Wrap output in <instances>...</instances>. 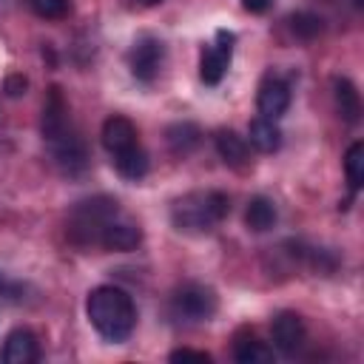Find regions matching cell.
<instances>
[{
    "label": "cell",
    "instance_id": "cell-13",
    "mask_svg": "<svg viewBox=\"0 0 364 364\" xmlns=\"http://www.w3.org/2000/svg\"><path fill=\"white\" fill-rule=\"evenodd\" d=\"M142 242V230L139 225H131V222H119V219H111L100 236V247L105 250H114V253H128V250H136Z\"/></svg>",
    "mask_w": 364,
    "mask_h": 364
},
{
    "label": "cell",
    "instance_id": "cell-24",
    "mask_svg": "<svg viewBox=\"0 0 364 364\" xmlns=\"http://www.w3.org/2000/svg\"><path fill=\"white\" fill-rule=\"evenodd\" d=\"M26 88H28V80H26L23 74H11V77L6 80V85H3V91H6L9 97H20V94H26Z\"/></svg>",
    "mask_w": 364,
    "mask_h": 364
},
{
    "label": "cell",
    "instance_id": "cell-5",
    "mask_svg": "<svg viewBox=\"0 0 364 364\" xmlns=\"http://www.w3.org/2000/svg\"><path fill=\"white\" fill-rule=\"evenodd\" d=\"M216 307H219L216 293L208 284H199V282H188V284L176 287L173 296H171V316L176 321H185V324L210 321Z\"/></svg>",
    "mask_w": 364,
    "mask_h": 364
},
{
    "label": "cell",
    "instance_id": "cell-6",
    "mask_svg": "<svg viewBox=\"0 0 364 364\" xmlns=\"http://www.w3.org/2000/svg\"><path fill=\"white\" fill-rule=\"evenodd\" d=\"M165 65V43L145 34L128 51V68L139 82H154Z\"/></svg>",
    "mask_w": 364,
    "mask_h": 364
},
{
    "label": "cell",
    "instance_id": "cell-12",
    "mask_svg": "<svg viewBox=\"0 0 364 364\" xmlns=\"http://www.w3.org/2000/svg\"><path fill=\"white\" fill-rule=\"evenodd\" d=\"M213 139H216V151H219V156L225 159L228 168L245 171V168L250 165V145H247V139L239 136L233 128H219Z\"/></svg>",
    "mask_w": 364,
    "mask_h": 364
},
{
    "label": "cell",
    "instance_id": "cell-11",
    "mask_svg": "<svg viewBox=\"0 0 364 364\" xmlns=\"http://www.w3.org/2000/svg\"><path fill=\"white\" fill-rule=\"evenodd\" d=\"M100 136H102V148H105L111 156H117V154H122V151L139 145L136 125H134L128 117H119V114H114V117H108V119L102 122V134H100Z\"/></svg>",
    "mask_w": 364,
    "mask_h": 364
},
{
    "label": "cell",
    "instance_id": "cell-23",
    "mask_svg": "<svg viewBox=\"0 0 364 364\" xmlns=\"http://www.w3.org/2000/svg\"><path fill=\"white\" fill-rule=\"evenodd\" d=\"M171 361H210V353H205V350H191V347H179V350H173L171 355H168Z\"/></svg>",
    "mask_w": 364,
    "mask_h": 364
},
{
    "label": "cell",
    "instance_id": "cell-25",
    "mask_svg": "<svg viewBox=\"0 0 364 364\" xmlns=\"http://www.w3.org/2000/svg\"><path fill=\"white\" fill-rule=\"evenodd\" d=\"M242 6H245V11H250V14H264V11L273 6V0H242Z\"/></svg>",
    "mask_w": 364,
    "mask_h": 364
},
{
    "label": "cell",
    "instance_id": "cell-8",
    "mask_svg": "<svg viewBox=\"0 0 364 364\" xmlns=\"http://www.w3.org/2000/svg\"><path fill=\"white\" fill-rule=\"evenodd\" d=\"M270 336H273V347L282 355H296L307 341V327L299 313L282 310V313H276V318L270 324Z\"/></svg>",
    "mask_w": 364,
    "mask_h": 364
},
{
    "label": "cell",
    "instance_id": "cell-19",
    "mask_svg": "<svg viewBox=\"0 0 364 364\" xmlns=\"http://www.w3.org/2000/svg\"><path fill=\"white\" fill-rule=\"evenodd\" d=\"M245 225L253 233H264L276 225V205L267 196H253L245 208Z\"/></svg>",
    "mask_w": 364,
    "mask_h": 364
},
{
    "label": "cell",
    "instance_id": "cell-20",
    "mask_svg": "<svg viewBox=\"0 0 364 364\" xmlns=\"http://www.w3.org/2000/svg\"><path fill=\"white\" fill-rule=\"evenodd\" d=\"M344 173L350 182V193H358L364 182V142H353L344 154Z\"/></svg>",
    "mask_w": 364,
    "mask_h": 364
},
{
    "label": "cell",
    "instance_id": "cell-9",
    "mask_svg": "<svg viewBox=\"0 0 364 364\" xmlns=\"http://www.w3.org/2000/svg\"><path fill=\"white\" fill-rule=\"evenodd\" d=\"M290 82L282 80L279 74H267L262 82H259V91H256V108L262 117L267 119H279L287 114L290 108Z\"/></svg>",
    "mask_w": 364,
    "mask_h": 364
},
{
    "label": "cell",
    "instance_id": "cell-16",
    "mask_svg": "<svg viewBox=\"0 0 364 364\" xmlns=\"http://www.w3.org/2000/svg\"><path fill=\"white\" fill-rule=\"evenodd\" d=\"M233 358L239 364H270L273 361V347H267L259 336L245 330L233 341Z\"/></svg>",
    "mask_w": 364,
    "mask_h": 364
},
{
    "label": "cell",
    "instance_id": "cell-10",
    "mask_svg": "<svg viewBox=\"0 0 364 364\" xmlns=\"http://www.w3.org/2000/svg\"><path fill=\"white\" fill-rule=\"evenodd\" d=\"M40 358V341L28 327H17L3 338L0 361L3 364H34Z\"/></svg>",
    "mask_w": 364,
    "mask_h": 364
},
{
    "label": "cell",
    "instance_id": "cell-4",
    "mask_svg": "<svg viewBox=\"0 0 364 364\" xmlns=\"http://www.w3.org/2000/svg\"><path fill=\"white\" fill-rule=\"evenodd\" d=\"M117 213H119V208H117V199H111V196H91V199L77 202L68 213V228H65L68 242L77 247L100 245L105 225L111 219H117Z\"/></svg>",
    "mask_w": 364,
    "mask_h": 364
},
{
    "label": "cell",
    "instance_id": "cell-15",
    "mask_svg": "<svg viewBox=\"0 0 364 364\" xmlns=\"http://www.w3.org/2000/svg\"><path fill=\"white\" fill-rule=\"evenodd\" d=\"M165 142L173 156H191L202 142V131L193 122H173L165 131Z\"/></svg>",
    "mask_w": 364,
    "mask_h": 364
},
{
    "label": "cell",
    "instance_id": "cell-26",
    "mask_svg": "<svg viewBox=\"0 0 364 364\" xmlns=\"http://www.w3.org/2000/svg\"><path fill=\"white\" fill-rule=\"evenodd\" d=\"M136 3H139V6H159L162 0H136Z\"/></svg>",
    "mask_w": 364,
    "mask_h": 364
},
{
    "label": "cell",
    "instance_id": "cell-1",
    "mask_svg": "<svg viewBox=\"0 0 364 364\" xmlns=\"http://www.w3.org/2000/svg\"><path fill=\"white\" fill-rule=\"evenodd\" d=\"M43 139L48 145L51 162L60 168L65 176H80L88 168V148L82 134L71 122L68 102L60 88H48L46 105H43V119H40Z\"/></svg>",
    "mask_w": 364,
    "mask_h": 364
},
{
    "label": "cell",
    "instance_id": "cell-14",
    "mask_svg": "<svg viewBox=\"0 0 364 364\" xmlns=\"http://www.w3.org/2000/svg\"><path fill=\"white\" fill-rule=\"evenodd\" d=\"M333 100H336V111L341 114L347 125H355L361 119V97H358V88L347 77L333 80Z\"/></svg>",
    "mask_w": 364,
    "mask_h": 364
},
{
    "label": "cell",
    "instance_id": "cell-17",
    "mask_svg": "<svg viewBox=\"0 0 364 364\" xmlns=\"http://www.w3.org/2000/svg\"><path fill=\"white\" fill-rule=\"evenodd\" d=\"M247 145H253L262 154H276L282 148V131H279L276 119H267V117L253 119L247 128Z\"/></svg>",
    "mask_w": 364,
    "mask_h": 364
},
{
    "label": "cell",
    "instance_id": "cell-3",
    "mask_svg": "<svg viewBox=\"0 0 364 364\" xmlns=\"http://www.w3.org/2000/svg\"><path fill=\"white\" fill-rule=\"evenodd\" d=\"M230 213V199L222 191H191L171 205V222L182 233H210Z\"/></svg>",
    "mask_w": 364,
    "mask_h": 364
},
{
    "label": "cell",
    "instance_id": "cell-2",
    "mask_svg": "<svg viewBox=\"0 0 364 364\" xmlns=\"http://www.w3.org/2000/svg\"><path fill=\"white\" fill-rule=\"evenodd\" d=\"M85 313H88V321L94 324V330L111 344L128 341L134 327H136V304H134V299L122 287H114V284L94 287L88 293Z\"/></svg>",
    "mask_w": 364,
    "mask_h": 364
},
{
    "label": "cell",
    "instance_id": "cell-18",
    "mask_svg": "<svg viewBox=\"0 0 364 364\" xmlns=\"http://www.w3.org/2000/svg\"><path fill=\"white\" fill-rule=\"evenodd\" d=\"M114 168L119 171V176L136 182V179H142L148 173L151 159H148V154H145L142 145H134V148H128V151H122V154L114 156Z\"/></svg>",
    "mask_w": 364,
    "mask_h": 364
},
{
    "label": "cell",
    "instance_id": "cell-21",
    "mask_svg": "<svg viewBox=\"0 0 364 364\" xmlns=\"http://www.w3.org/2000/svg\"><path fill=\"white\" fill-rule=\"evenodd\" d=\"M287 23H290V31H293L299 40H316V37L321 34V28H324L321 17L313 14V11H296V14H290Z\"/></svg>",
    "mask_w": 364,
    "mask_h": 364
},
{
    "label": "cell",
    "instance_id": "cell-22",
    "mask_svg": "<svg viewBox=\"0 0 364 364\" xmlns=\"http://www.w3.org/2000/svg\"><path fill=\"white\" fill-rule=\"evenodd\" d=\"M28 9L43 20H63L71 11V0H28Z\"/></svg>",
    "mask_w": 364,
    "mask_h": 364
},
{
    "label": "cell",
    "instance_id": "cell-7",
    "mask_svg": "<svg viewBox=\"0 0 364 364\" xmlns=\"http://www.w3.org/2000/svg\"><path fill=\"white\" fill-rule=\"evenodd\" d=\"M233 31L228 28H219L216 31V43L202 48V57H199V77L205 85H219L222 77L228 74L230 68V57H233Z\"/></svg>",
    "mask_w": 364,
    "mask_h": 364
}]
</instances>
